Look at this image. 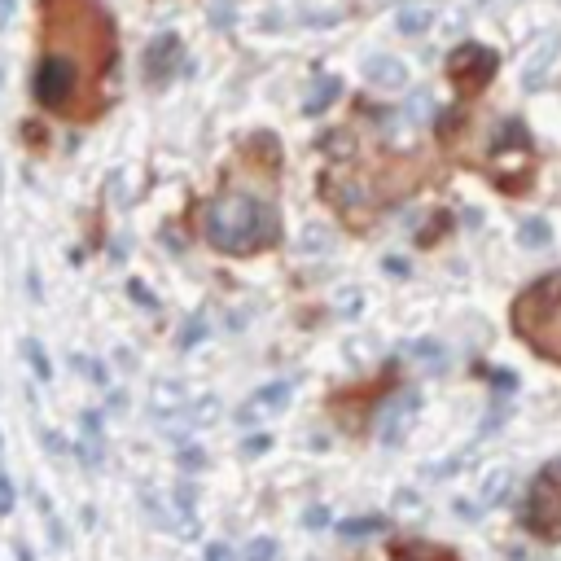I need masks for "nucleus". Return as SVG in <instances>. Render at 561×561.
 <instances>
[{
    "label": "nucleus",
    "instance_id": "obj_1",
    "mask_svg": "<svg viewBox=\"0 0 561 561\" xmlns=\"http://www.w3.org/2000/svg\"><path fill=\"white\" fill-rule=\"evenodd\" d=\"M281 237V220L268 202L250 193H220L206 206V242L224 255H246V250L272 246Z\"/></svg>",
    "mask_w": 561,
    "mask_h": 561
},
{
    "label": "nucleus",
    "instance_id": "obj_2",
    "mask_svg": "<svg viewBox=\"0 0 561 561\" xmlns=\"http://www.w3.org/2000/svg\"><path fill=\"white\" fill-rule=\"evenodd\" d=\"M513 329L535 351L561 360V272H548L513 303Z\"/></svg>",
    "mask_w": 561,
    "mask_h": 561
},
{
    "label": "nucleus",
    "instance_id": "obj_3",
    "mask_svg": "<svg viewBox=\"0 0 561 561\" xmlns=\"http://www.w3.org/2000/svg\"><path fill=\"white\" fill-rule=\"evenodd\" d=\"M526 526L540 540H561V461H548L526 491Z\"/></svg>",
    "mask_w": 561,
    "mask_h": 561
},
{
    "label": "nucleus",
    "instance_id": "obj_4",
    "mask_svg": "<svg viewBox=\"0 0 561 561\" xmlns=\"http://www.w3.org/2000/svg\"><path fill=\"white\" fill-rule=\"evenodd\" d=\"M75 88H79V62L66 53H49L40 62L36 79H31V93L44 110H66L75 101Z\"/></svg>",
    "mask_w": 561,
    "mask_h": 561
},
{
    "label": "nucleus",
    "instance_id": "obj_5",
    "mask_svg": "<svg viewBox=\"0 0 561 561\" xmlns=\"http://www.w3.org/2000/svg\"><path fill=\"white\" fill-rule=\"evenodd\" d=\"M496 66H500V57L491 53L487 44H456L448 57V75H452L456 97H478L491 79H496Z\"/></svg>",
    "mask_w": 561,
    "mask_h": 561
},
{
    "label": "nucleus",
    "instance_id": "obj_6",
    "mask_svg": "<svg viewBox=\"0 0 561 561\" xmlns=\"http://www.w3.org/2000/svg\"><path fill=\"white\" fill-rule=\"evenodd\" d=\"M417 408H421V395H417V391H404L399 399H391V404L382 408V417H377V439L395 448V443L408 434L412 417H417Z\"/></svg>",
    "mask_w": 561,
    "mask_h": 561
},
{
    "label": "nucleus",
    "instance_id": "obj_7",
    "mask_svg": "<svg viewBox=\"0 0 561 561\" xmlns=\"http://www.w3.org/2000/svg\"><path fill=\"white\" fill-rule=\"evenodd\" d=\"M180 53H185V44H180L176 31H163L158 40H150V49H145V79L150 84H167L171 71L180 66Z\"/></svg>",
    "mask_w": 561,
    "mask_h": 561
},
{
    "label": "nucleus",
    "instance_id": "obj_8",
    "mask_svg": "<svg viewBox=\"0 0 561 561\" xmlns=\"http://www.w3.org/2000/svg\"><path fill=\"white\" fill-rule=\"evenodd\" d=\"M285 404H290V382H268L263 391H255L246 399L242 421H246V426H255L259 417H272V412H281Z\"/></svg>",
    "mask_w": 561,
    "mask_h": 561
},
{
    "label": "nucleus",
    "instance_id": "obj_9",
    "mask_svg": "<svg viewBox=\"0 0 561 561\" xmlns=\"http://www.w3.org/2000/svg\"><path fill=\"white\" fill-rule=\"evenodd\" d=\"M364 75H369V84H377V88H404L408 84L404 62H395V57H369V62H364Z\"/></svg>",
    "mask_w": 561,
    "mask_h": 561
},
{
    "label": "nucleus",
    "instance_id": "obj_10",
    "mask_svg": "<svg viewBox=\"0 0 561 561\" xmlns=\"http://www.w3.org/2000/svg\"><path fill=\"white\" fill-rule=\"evenodd\" d=\"M553 53H557V36H544V40H540V49H535V57L526 62V75H522V84H526V88H540L544 79H548Z\"/></svg>",
    "mask_w": 561,
    "mask_h": 561
},
{
    "label": "nucleus",
    "instance_id": "obj_11",
    "mask_svg": "<svg viewBox=\"0 0 561 561\" xmlns=\"http://www.w3.org/2000/svg\"><path fill=\"white\" fill-rule=\"evenodd\" d=\"M338 93H342V84H338V79H320V88H316L312 97H307L303 114H325V110L338 101Z\"/></svg>",
    "mask_w": 561,
    "mask_h": 561
},
{
    "label": "nucleus",
    "instance_id": "obj_12",
    "mask_svg": "<svg viewBox=\"0 0 561 561\" xmlns=\"http://www.w3.org/2000/svg\"><path fill=\"white\" fill-rule=\"evenodd\" d=\"M426 27H430V9H421V5L399 9V31H404V36H421Z\"/></svg>",
    "mask_w": 561,
    "mask_h": 561
},
{
    "label": "nucleus",
    "instance_id": "obj_13",
    "mask_svg": "<svg viewBox=\"0 0 561 561\" xmlns=\"http://www.w3.org/2000/svg\"><path fill=\"white\" fill-rule=\"evenodd\" d=\"M347 540H364V535H377V531H386V518H351V522H342L338 526Z\"/></svg>",
    "mask_w": 561,
    "mask_h": 561
},
{
    "label": "nucleus",
    "instance_id": "obj_14",
    "mask_svg": "<svg viewBox=\"0 0 561 561\" xmlns=\"http://www.w3.org/2000/svg\"><path fill=\"white\" fill-rule=\"evenodd\" d=\"M395 561H456V557L443 553V548H430V544H412V548H399Z\"/></svg>",
    "mask_w": 561,
    "mask_h": 561
},
{
    "label": "nucleus",
    "instance_id": "obj_15",
    "mask_svg": "<svg viewBox=\"0 0 561 561\" xmlns=\"http://www.w3.org/2000/svg\"><path fill=\"white\" fill-rule=\"evenodd\" d=\"M505 487H509V469H496V474L483 483V505H500V500L509 496Z\"/></svg>",
    "mask_w": 561,
    "mask_h": 561
},
{
    "label": "nucleus",
    "instance_id": "obj_16",
    "mask_svg": "<svg viewBox=\"0 0 561 561\" xmlns=\"http://www.w3.org/2000/svg\"><path fill=\"white\" fill-rule=\"evenodd\" d=\"M548 237H553V233H548V224H544V220H526V224H522V242H526V246L544 250V246H548Z\"/></svg>",
    "mask_w": 561,
    "mask_h": 561
},
{
    "label": "nucleus",
    "instance_id": "obj_17",
    "mask_svg": "<svg viewBox=\"0 0 561 561\" xmlns=\"http://www.w3.org/2000/svg\"><path fill=\"white\" fill-rule=\"evenodd\" d=\"M246 561H277V540H268V535L250 540L246 544Z\"/></svg>",
    "mask_w": 561,
    "mask_h": 561
},
{
    "label": "nucleus",
    "instance_id": "obj_18",
    "mask_svg": "<svg viewBox=\"0 0 561 561\" xmlns=\"http://www.w3.org/2000/svg\"><path fill=\"white\" fill-rule=\"evenodd\" d=\"M22 351H27V360H31V369H36V377H49V360H44V351H40V342L36 338H27L22 342Z\"/></svg>",
    "mask_w": 561,
    "mask_h": 561
},
{
    "label": "nucleus",
    "instance_id": "obj_19",
    "mask_svg": "<svg viewBox=\"0 0 561 561\" xmlns=\"http://www.w3.org/2000/svg\"><path fill=\"white\" fill-rule=\"evenodd\" d=\"M412 360H426L430 369H439V364H443V347H439V342H417V347H412Z\"/></svg>",
    "mask_w": 561,
    "mask_h": 561
},
{
    "label": "nucleus",
    "instance_id": "obj_20",
    "mask_svg": "<svg viewBox=\"0 0 561 561\" xmlns=\"http://www.w3.org/2000/svg\"><path fill=\"white\" fill-rule=\"evenodd\" d=\"M180 399H185V391H180V386H171V382H163L154 391V408H176Z\"/></svg>",
    "mask_w": 561,
    "mask_h": 561
},
{
    "label": "nucleus",
    "instance_id": "obj_21",
    "mask_svg": "<svg viewBox=\"0 0 561 561\" xmlns=\"http://www.w3.org/2000/svg\"><path fill=\"white\" fill-rule=\"evenodd\" d=\"M250 150H255L268 167H277V163H281V154H277V145H272V136H255V145H250Z\"/></svg>",
    "mask_w": 561,
    "mask_h": 561
},
{
    "label": "nucleus",
    "instance_id": "obj_22",
    "mask_svg": "<svg viewBox=\"0 0 561 561\" xmlns=\"http://www.w3.org/2000/svg\"><path fill=\"white\" fill-rule=\"evenodd\" d=\"M448 224H452V220H448V215H443V211H439V215H434V224L426 228V233H421V246H430V242H434V237H439V233H443V228H448Z\"/></svg>",
    "mask_w": 561,
    "mask_h": 561
},
{
    "label": "nucleus",
    "instance_id": "obj_23",
    "mask_svg": "<svg viewBox=\"0 0 561 561\" xmlns=\"http://www.w3.org/2000/svg\"><path fill=\"white\" fill-rule=\"evenodd\" d=\"M303 522H307V526H312V531H320V526H325V522H329V509H325V505H316V509H307V513H303Z\"/></svg>",
    "mask_w": 561,
    "mask_h": 561
},
{
    "label": "nucleus",
    "instance_id": "obj_24",
    "mask_svg": "<svg viewBox=\"0 0 561 561\" xmlns=\"http://www.w3.org/2000/svg\"><path fill=\"white\" fill-rule=\"evenodd\" d=\"M206 561H237V553L228 544H211L206 548Z\"/></svg>",
    "mask_w": 561,
    "mask_h": 561
},
{
    "label": "nucleus",
    "instance_id": "obj_25",
    "mask_svg": "<svg viewBox=\"0 0 561 561\" xmlns=\"http://www.w3.org/2000/svg\"><path fill=\"white\" fill-rule=\"evenodd\" d=\"M180 465H185V469H202L206 456H202L198 448H185V452H180Z\"/></svg>",
    "mask_w": 561,
    "mask_h": 561
},
{
    "label": "nucleus",
    "instance_id": "obj_26",
    "mask_svg": "<svg viewBox=\"0 0 561 561\" xmlns=\"http://www.w3.org/2000/svg\"><path fill=\"white\" fill-rule=\"evenodd\" d=\"M9 509H14V487L0 478V513H9Z\"/></svg>",
    "mask_w": 561,
    "mask_h": 561
},
{
    "label": "nucleus",
    "instance_id": "obj_27",
    "mask_svg": "<svg viewBox=\"0 0 561 561\" xmlns=\"http://www.w3.org/2000/svg\"><path fill=\"white\" fill-rule=\"evenodd\" d=\"M9 18H14V0H0V27H5Z\"/></svg>",
    "mask_w": 561,
    "mask_h": 561
}]
</instances>
